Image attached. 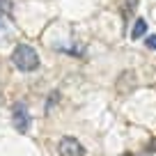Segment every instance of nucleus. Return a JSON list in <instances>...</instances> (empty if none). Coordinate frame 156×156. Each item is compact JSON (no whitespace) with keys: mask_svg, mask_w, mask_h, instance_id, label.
I'll return each instance as SVG.
<instances>
[{"mask_svg":"<svg viewBox=\"0 0 156 156\" xmlns=\"http://www.w3.org/2000/svg\"><path fill=\"white\" fill-rule=\"evenodd\" d=\"M12 62L21 71H34L39 67V55L30 44H19L12 53Z\"/></svg>","mask_w":156,"mask_h":156,"instance_id":"nucleus-1","label":"nucleus"},{"mask_svg":"<svg viewBox=\"0 0 156 156\" xmlns=\"http://www.w3.org/2000/svg\"><path fill=\"white\" fill-rule=\"evenodd\" d=\"M12 124H14V129L19 133H28L30 131L32 119H30V112H28V108H25L23 103H16V106L12 108Z\"/></svg>","mask_w":156,"mask_h":156,"instance_id":"nucleus-2","label":"nucleus"},{"mask_svg":"<svg viewBox=\"0 0 156 156\" xmlns=\"http://www.w3.org/2000/svg\"><path fill=\"white\" fill-rule=\"evenodd\" d=\"M58 154L60 156H85V149L76 138L64 136L62 140H60V145H58Z\"/></svg>","mask_w":156,"mask_h":156,"instance_id":"nucleus-3","label":"nucleus"},{"mask_svg":"<svg viewBox=\"0 0 156 156\" xmlns=\"http://www.w3.org/2000/svg\"><path fill=\"white\" fill-rule=\"evenodd\" d=\"M12 37H14V28H12V21L7 19V16L0 14V44H7Z\"/></svg>","mask_w":156,"mask_h":156,"instance_id":"nucleus-4","label":"nucleus"},{"mask_svg":"<svg viewBox=\"0 0 156 156\" xmlns=\"http://www.w3.org/2000/svg\"><path fill=\"white\" fill-rule=\"evenodd\" d=\"M147 30V21L145 19H138L136 23H133V30H131V39H140L142 34H145Z\"/></svg>","mask_w":156,"mask_h":156,"instance_id":"nucleus-5","label":"nucleus"},{"mask_svg":"<svg viewBox=\"0 0 156 156\" xmlns=\"http://www.w3.org/2000/svg\"><path fill=\"white\" fill-rule=\"evenodd\" d=\"M154 151H156V138H154V140H149V145L145 147V151H142V154H145V156H151Z\"/></svg>","mask_w":156,"mask_h":156,"instance_id":"nucleus-6","label":"nucleus"},{"mask_svg":"<svg viewBox=\"0 0 156 156\" xmlns=\"http://www.w3.org/2000/svg\"><path fill=\"white\" fill-rule=\"evenodd\" d=\"M145 46H147V48H151V51H156V34H151V37L145 39Z\"/></svg>","mask_w":156,"mask_h":156,"instance_id":"nucleus-7","label":"nucleus"},{"mask_svg":"<svg viewBox=\"0 0 156 156\" xmlns=\"http://www.w3.org/2000/svg\"><path fill=\"white\" fill-rule=\"evenodd\" d=\"M55 101H58V92H53V94H51V101H48V108H51V106H53V103H55ZM48 108H46V110H48Z\"/></svg>","mask_w":156,"mask_h":156,"instance_id":"nucleus-8","label":"nucleus"}]
</instances>
